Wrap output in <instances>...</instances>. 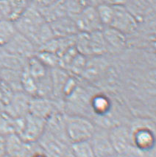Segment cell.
Listing matches in <instances>:
<instances>
[{
    "label": "cell",
    "mask_w": 156,
    "mask_h": 157,
    "mask_svg": "<svg viewBox=\"0 0 156 157\" xmlns=\"http://www.w3.org/2000/svg\"><path fill=\"white\" fill-rule=\"evenodd\" d=\"M108 102H107V100L106 99H104L103 98H97V99H96L94 105H95V108L96 109H97V111H102L106 110L107 109V107H108Z\"/></svg>",
    "instance_id": "obj_27"
},
{
    "label": "cell",
    "mask_w": 156,
    "mask_h": 157,
    "mask_svg": "<svg viewBox=\"0 0 156 157\" xmlns=\"http://www.w3.org/2000/svg\"><path fill=\"white\" fill-rule=\"evenodd\" d=\"M90 142L95 157H111L115 154L116 151L110 142L109 134L97 131L96 128L94 135L90 139Z\"/></svg>",
    "instance_id": "obj_10"
},
{
    "label": "cell",
    "mask_w": 156,
    "mask_h": 157,
    "mask_svg": "<svg viewBox=\"0 0 156 157\" xmlns=\"http://www.w3.org/2000/svg\"><path fill=\"white\" fill-rule=\"evenodd\" d=\"M18 33L13 20L0 19V47L8 44Z\"/></svg>",
    "instance_id": "obj_16"
},
{
    "label": "cell",
    "mask_w": 156,
    "mask_h": 157,
    "mask_svg": "<svg viewBox=\"0 0 156 157\" xmlns=\"http://www.w3.org/2000/svg\"><path fill=\"white\" fill-rule=\"evenodd\" d=\"M14 23L18 32L30 40L37 50L51 37L50 25L32 3L14 20Z\"/></svg>",
    "instance_id": "obj_1"
},
{
    "label": "cell",
    "mask_w": 156,
    "mask_h": 157,
    "mask_svg": "<svg viewBox=\"0 0 156 157\" xmlns=\"http://www.w3.org/2000/svg\"><path fill=\"white\" fill-rule=\"evenodd\" d=\"M25 69L36 82L43 79L50 73V69L43 65L35 56H32L27 60Z\"/></svg>",
    "instance_id": "obj_14"
},
{
    "label": "cell",
    "mask_w": 156,
    "mask_h": 157,
    "mask_svg": "<svg viewBox=\"0 0 156 157\" xmlns=\"http://www.w3.org/2000/svg\"><path fill=\"white\" fill-rule=\"evenodd\" d=\"M66 136L70 145L73 142L90 140L96 131L90 120L81 116H64Z\"/></svg>",
    "instance_id": "obj_2"
},
{
    "label": "cell",
    "mask_w": 156,
    "mask_h": 157,
    "mask_svg": "<svg viewBox=\"0 0 156 157\" xmlns=\"http://www.w3.org/2000/svg\"><path fill=\"white\" fill-rule=\"evenodd\" d=\"M21 90L28 95L34 97L37 95L38 86L37 82L29 74L26 69H23L21 75Z\"/></svg>",
    "instance_id": "obj_19"
},
{
    "label": "cell",
    "mask_w": 156,
    "mask_h": 157,
    "mask_svg": "<svg viewBox=\"0 0 156 157\" xmlns=\"http://www.w3.org/2000/svg\"><path fill=\"white\" fill-rule=\"evenodd\" d=\"M73 19L79 32L90 33L103 28L96 6L88 5Z\"/></svg>",
    "instance_id": "obj_5"
},
{
    "label": "cell",
    "mask_w": 156,
    "mask_h": 157,
    "mask_svg": "<svg viewBox=\"0 0 156 157\" xmlns=\"http://www.w3.org/2000/svg\"><path fill=\"white\" fill-rule=\"evenodd\" d=\"M113 10V17L109 27L124 35L133 33L137 30L139 21L124 5H116Z\"/></svg>",
    "instance_id": "obj_3"
},
{
    "label": "cell",
    "mask_w": 156,
    "mask_h": 157,
    "mask_svg": "<svg viewBox=\"0 0 156 157\" xmlns=\"http://www.w3.org/2000/svg\"><path fill=\"white\" fill-rule=\"evenodd\" d=\"M31 96L23 91H17L5 106V112L13 117H24L29 114V105Z\"/></svg>",
    "instance_id": "obj_8"
},
{
    "label": "cell",
    "mask_w": 156,
    "mask_h": 157,
    "mask_svg": "<svg viewBox=\"0 0 156 157\" xmlns=\"http://www.w3.org/2000/svg\"><path fill=\"white\" fill-rule=\"evenodd\" d=\"M136 141L137 145H139V147H140L141 148H147L151 145L152 142V137L150 136L149 132L141 131V132H139L137 134Z\"/></svg>",
    "instance_id": "obj_25"
},
{
    "label": "cell",
    "mask_w": 156,
    "mask_h": 157,
    "mask_svg": "<svg viewBox=\"0 0 156 157\" xmlns=\"http://www.w3.org/2000/svg\"><path fill=\"white\" fill-rule=\"evenodd\" d=\"M5 106H6L5 103L2 101V100L0 98V113L4 112L5 111Z\"/></svg>",
    "instance_id": "obj_33"
},
{
    "label": "cell",
    "mask_w": 156,
    "mask_h": 157,
    "mask_svg": "<svg viewBox=\"0 0 156 157\" xmlns=\"http://www.w3.org/2000/svg\"><path fill=\"white\" fill-rule=\"evenodd\" d=\"M35 56L48 69H51L59 67V56L55 52L47 50H37Z\"/></svg>",
    "instance_id": "obj_21"
},
{
    "label": "cell",
    "mask_w": 156,
    "mask_h": 157,
    "mask_svg": "<svg viewBox=\"0 0 156 157\" xmlns=\"http://www.w3.org/2000/svg\"><path fill=\"white\" fill-rule=\"evenodd\" d=\"M43 152L50 157H63L70 149V144L45 130L37 142Z\"/></svg>",
    "instance_id": "obj_6"
},
{
    "label": "cell",
    "mask_w": 156,
    "mask_h": 157,
    "mask_svg": "<svg viewBox=\"0 0 156 157\" xmlns=\"http://www.w3.org/2000/svg\"><path fill=\"white\" fill-rule=\"evenodd\" d=\"M98 15L103 27H109L113 17V6L106 2H101L96 6Z\"/></svg>",
    "instance_id": "obj_20"
},
{
    "label": "cell",
    "mask_w": 156,
    "mask_h": 157,
    "mask_svg": "<svg viewBox=\"0 0 156 157\" xmlns=\"http://www.w3.org/2000/svg\"><path fill=\"white\" fill-rule=\"evenodd\" d=\"M29 113L44 120H48L56 113L55 105L50 98L41 96L31 97Z\"/></svg>",
    "instance_id": "obj_9"
},
{
    "label": "cell",
    "mask_w": 156,
    "mask_h": 157,
    "mask_svg": "<svg viewBox=\"0 0 156 157\" xmlns=\"http://www.w3.org/2000/svg\"><path fill=\"white\" fill-rule=\"evenodd\" d=\"M46 121L29 113L24 117L23 129L19 136L24 142L36 143L46 130Z\"/></svg>",
    "instance_id": "obj_4"
},
{
    "label": "cell",
    "mask_w": 156,
    "mask_h": 157,
    "mask_svg": "<svg viewBox=\"0 0 156 157\" xmlns=\"http://www.w3.org/2000/svg\"><path fill=\"white\" fill-rule=\"evenodd\" d=\"M102 2L116 6V5H125L128 0H102Z\"/></svg>",
    "instance_id": "obj_30"
},
{
    "label": "cell",
    "mask_w": 156,
    "mask_h": 157,
    "mask_svg": "<svg viewBox=\"0 0 156 157\" xmlns=\"http://www.w3.org/2000/svg\"><path fill=\"white\" fill-rule=\"evenodd\" d=\"M55 38H65L76 36L79 31L74 19L66 16L49 23Z\"/></svg>",
    "instance_id": "obj_11"
},
{
    "label": "cell",
    "mask_w": 156,
    "mask_h": 157,
    "mask_svg": "<svg viewBox=\"0 0 156 157\" xmlns=\"http://www.w3.org/2000/svg\"><path fill=\"white\" fill-rule=\"evenodd\" d=\"M11 19V10L8 0H0V19Z\"/></svg>",
    "instance_id": "obj_26"
},
{
    "label": "cell",
    "mask_w": 156,
    "mask_h": 157,
    "mask_svg": "<svg viewBox=\"0 0 156 157\" xmlns=\"http://www.w3.org/2000/svg\"><path fill=\"white\" fill-rule=\"evenodd\" d=\"M102 31L108 50L110 48L121 50L125 47L127 42L126 35L111 27H104Z\"/></svg>",
    "instance_id": "obj_13"
},
{
    "label": "cell",
    "mask_w": 156,
    "mask_h": 157,
    "mask_svg": "<svg viewBox=\"0 0 156 157\" xmlns=\"http://www.w3.org/2000/svg\"><path fill=\"white\" fill-rule=\"evenodd\" d=\"M86 57L83 55L78 53L72 61L68 69L75 75H80L83 73L86 68Z\"/></svg>",
    "instance_id": "obj_24"
},
{
    "label": "cell",
    "mask_w": 156,
    "mask_h": 157,
    "mask_svg": "<svg viewBox=\"0 0 156 157\" xmlns=\"http://www.w3.org/2000/svg\"><path fill=\"white\" fill-rule=\"evenodd\" d=\"M70 151L74 157H95L90 140L73 142L70 145Z\"/></svg>",
    "instance_id": "obj_18"
},
{
    "label": "cell",
    "mask_w": 156,
    "mask_h": 157,
    "mask_svg": "<svg viewBox=\"0 0 156 157\" xmlns=\"http://www.w3.org/2000/svg\"><path fill=\"white\" fill-rule=\"evenodd\" d=\"M30 157H50L48 155H46V153L43 152V151L41 148V147L38 146L37 149L34 151L33 153L30 156Z\"/></svg>",
    "instance_id": "obj_31"
},
{
    "label": "cell",
    "mask_w": 156,
    "mask_h": 157,
    "mask_svg": "<svg viewBox=\"0 0 156 157\" xmlns=\"http://www.w3.org/2000/svg\"><path fill=\"white\" fill-rule=\"evenodd\" d=\"M90 49L91 56H99L108 51L102 31L98 30L89 33Z\"/></svg>",
    "instance_id": "obj_15"
},
{
    "label": "cell",
    "mask_w": 156,
    "mask_h": 157,
    "mask_svg": "<svg viewBox=\"0 0 156 157\" xmlns=\"http://www.w3.org/2000/svg\"><path fill=\"white\" fill-rule=\"evenodd\" d=\"M24 123V117H13L7 112L0 113V135L8 136L11 134H18L22 131Z\"/></svg>",
    "instance_id": "obj_12"
},
{
    "label": "cell",
    "mask_w": 156,
    "mask_h": 157,
    "mask_svg": "<svg viewBox=\"0 0 156 157\" xmlns=\"http://www.w3.org/2000/svg\"><path fill=\"white\" fill-rule=\"evenodd\" d=\"M11 10V19L15 20L32 5V0H8Z\"/></svg>",
    "instance_id": "obj_23"
},
{
    "label": "cell",
    "mask_w": 156,
    "mask_h": 157,
    "mask_svg": "<svg viewBox=\"0 0 156 157\" xmlns=\"http://www.w3.org/2000/svg\"><path fill=\"white\" fill-rule=\"evenodd\" d=\"M86 2L88 5H92V6H97L99 3L102 2V0H86Z\"/></svg>",
    "instance_id": "obj_32"
},
{
    "label": "cell",
    "mask_w": 156,
    "mask_h": 157,
    "mask_svg": "<svg viewBox=\"0 0 156 157\" xmlns=\"http://www.w3.org/2000/svg\"><path fill=\"white\" fill-rule=\"evenodd\" d=\"M110 142L116 152L123 151L129 143V134L127 130L122 128L114 129L109 134Z\"/></svg>",
    "instance_id": "obj_17"
},
{
    "label": "cell",
    "mask_w": 156,
    "mask_h": 157,
    "mask_svg": "<svg viewBox=\"0 0 156 157\" xmlns=\"http://www.w3.org/2000/svg\"><path fill=\"white\" fill-rule=\"evenodd\" d=\"M2 48L8 53L25 60L35 56L37 52V49L32 41L19 32Z\"/></svg>",
    "instance_id": "obj_7"
},
{
    "label": "cell",
    "mask_w": 156,
    "mask_h": 157,
    "mask_svg": "<svg viewBox=\"0 0 156 157\" xmlns=\"http://www.w3.org/2000/svg\"><path fill=\"white\" fill-rule=\"evenodd\" d=\"M7 156L6 137L0 135V157Z\"/></svg>",
    "instance_id": "obj_29"
},
{
    "label": "cell",
    "mask_w": 156,
    "mask_h": 157,
    "mask_svg": "<svg viewBox=\"0 0 156 157\" xmlns=\"http://www.w3.org/2000/svg\"><path fill=\"white\" fill-rule=\"evenodd\" d=\"M4 157H10V156H8V155H7V156H4Z\"/></svg>",
    "instance_id": "obj_34"
},
{
    "label": "cell",
    "mask_w": 156,
    "mask_h": 157,
    "mask_svg": "<svg viewBox=\"0 0 156 157\" xmlns=\"http://www.w3.org/2000/svg\"><path fill=\"white\" fill-rule=\"evenodd\" d=\"M67 14L71 17H74L88 6L86 0H63Z\"/></svg>",
    "instance_id": "obj_22"
},
{
    "label": "cell",
    "mask_w": 156,
    "mask_h": 157,
    "mask_svg": "<svg viewBox=\"0 0 156 157\" xmlns=\"http://www.w3.org/2000/svg\"><path fill=\"white\" fill-rule=\"evenodd\" d=\"M58 0H32V4H33L36 8H43V7L50 5L52 3L55 2Z\"/></svg>",
    "instance_id": "obj_28"
}]
</instances>
